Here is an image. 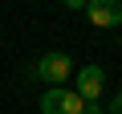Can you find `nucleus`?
I'll return each instance as SVG.
<instances>
[{"instance_id":"nucleus-3","label":"nucleus","mask_w":122,"mask_h":114,"mask_svg":"<svg viewBox=\"0 0 122 114\" xmlns=\"http://www.w3.org/2000/svg\"><path fill=\"white\" fill-rule=\"evenodd\" d=\"M73 90H77L86 102H102V98H106V69H102V65H81V69H73Z\"/></svg>"},{"instance_id":"nucleus-7","label":"nucleus","mask_w":122,"mask_h":114,"mask_svg":"<svg viewBox=\"0 0 122 114\" xmlns=\"http://www.w3.org/2000/svg\"><path fill=\"white\" fill-rule=\"evenodd\" d=\"M86 114H106V102H86Z\"/></svg>"},{"instance_id":"nucleus-6","label":"nucleus","mask_w":122,"mask_h":114,"mask_svg":"<svg viewBox=\"0 0 122 114\" xmlns=\"http://www.w3.org/2000/svg\"><path fill=\"white\" fill-rule=\"evenodd\" d=\"M61 4H65L69 12H86V4H90V0H61Z\"/></svg>"},{"instance_id":"nucleus-4","label":"nucleus","mask_w":122,"mask_h":114,"mask_svg":"<svg viewBox=\"0 0 122 114\" xmlns=\"http://www.w3.org/2000/svg\"><path fill=\"white\" fill-rule=\"evenodd\" d=\"M86 16L98 29H118L122 25V0H90V4H86Z\"/></svg>"},{"instance_id":"nucleus-5","label":"nucleus","mask_w":122,"mask_h":114,"mask_svg":"<svg viewBox=\"0 0 122 114\" xmlns=\"http://www.w3.org/2000/svg\"><path fill=\"white\" fill-rule=\"evenodd\" d=\"M106 114H122V90L106 98Z\"/></svg>"},{"instance_id":"nucleus-1","label":"nucleus","mask_w":122,"mask_h":114,"mask_svg":"<svg viewBox=\"0 0 122 114\" xmlns=\"http://www.w3.org/2000/svg\"><path fill=\"white\" fill-rule=\"evenodd\" d=\"M29 73L37 82H45V86H65L73 78V57H65V53H41Z\"/></svg>"},{"instance_id":"nucleus-2","label":"nucleus","mask_w":122,"mask_h":114,"mask_svg":"<svg viewBox=\"0 0 122 114\" xmlns=\"http://www.w3.org/2000/svg\"><path fill=\"white\" fill-rule=\"evenodd\" d=\"M41 114H86V98L65 86H49L41 94Z\"/></svg>"}]
</instances>
